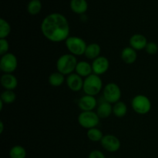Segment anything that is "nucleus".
Instances as JSON below:
<instances>
[{
	"instance_id": "f257e3e1",
	"label": "nucleus",
	"mask_w": 158,
	"mask_h": 158,
	"mask_svg": "<svg viewBox=\"0 0 158 158\" xmlns=\"http://www.w3.org/2000/svg\"><path fill=\"white\" fill-rule=\"evenodd\" d=\"M40 29L45 38L52 43L66 41L69 36V22L64 15L58 12L46 15Z\"/></svg>"
},
{
	"instance_id": "f03ea898",
	"label": "nucleus",
	"mask_w": 158,
	"mask_h": 158,
	"mask_svg": "<svg viewBox=\"0 0 158 158\" xmlns=\"http://www.w3.org/2000/svg\"><path fill=\"white\" fill-rule=\"evenodd\" d=\"M78 61L77 57L71 53L63 54L59 57L56 61L57 71L64 76H69L73 73Z\"/></svg>"
},
{
	"instance_id": "7ed1b4c3",
	"label": "nucleus",
	"mask_w": 158,
	"mask_h": 158,
	"mask_svg": "<svg viewBox=\"0 0 158 158\" xmlns=\"http://www.w3.org/2000/svg\"><path fill=\"white\" fill-rule=\"evenodd\" d=\"M102 89L103 81L100 78V76L93 73L84 79L83 90L86 95L95 97L101 92Z\"/></svg>"
},
{
	"instance_id": "20e7f679",
	"label": "nucleus",
	"mask_w": 158,
	"mask_h": 158,
	"mask_svg": "<svg viewBox=\"0 0 158 158\" xmlns=\"http://www.w3.org/2000/svg\"><path fill=\"white\" fill-rule=\"evenodd\" d=\"M65 44L69 53L73 54L75 56L84 55L87 47L86 41L78 36H69L65 41Z\"/></svg>"
},
{
	"instance_id": "39448f33",
	"label": "nucleus",
	"mask_w": 158,
	"mask_h": 158,
	"mask_svg": "<svg viewBox=\"0 0 158 158\" xmlns=\"http://www.w3.org/2000/svg\"><path fill=\"white\" fill-rule=\"evenodd\" d=\"M131 106L135 113L140 115L148 114L151 110V102L147 96L138 94L132 99Z\"/></svg>"
},
{
	"instance_id": "423d86ee",
	"label": "nucleus",
	"mask_w": 158,
	"mask_h": 158,
	"mask_svg": "<svg viewBox=\"0 0 158 158\" xmlns=\"http://www.w3.org/2000/svg\"><path fill=\"white\" fill-rule=\"evenodd\" d=\"M100 118L94 111H81L78 115V123L82 127L85 129H91L97 127L100 123Z\"/></svg>"
},
{
	"instance_id": "0eeeda50",
	"label": "nucleus",
	"mask_w": 158,
	"mask_h": 158,
	"mask_svg": "<svg viewBox=\"0 0 158 158\" xmlns=\"http://www.w3.org/2000/svg\"><path fill=\"white\" fill-rule=\"evenodd\" d=\"M103 95L105 101L114 104L120 101L122 93L120 86L115 83H109L103 89Z\"/></svg>"
},
{
	"instance_id": "6e6552de",
	"label": "nucleus",
	"mask_w": 158,
	"mask_h": 158,
	"mask_svg": "<svg viewBox=\"0 0 158 158\" xmlns=\"http://www.w3.org/2000/svg\"><path fill=\"white\" fill-rule=\"evenodd\" d=\"M18 66L17 57L12 52L2 56L0 60V69L4 73H12Z\"/></svg>"
},
{
	"instance_id": "1a4fd4ad",
	"label": "nucleus",
	"mask_w": 158,
	"mask_h": 158,
	"mask_svg": "<svg viewBox=\"0 0 158 158\" xmlns=\"http://www.w3.org/2000/svg\"><path fill=\"white\" fill-rule=\"evenodd\" d=\"M101 146L105 151L110 153L117 152L120 150L121 143L117 137L113 134H106L100 141Z\"/></svg>"
},
{
	"instance_id": "9d476101",
	"label": "nucleus",
	"mask_w": 158,
	"mask_h": 158,
	"mask_svg": "<svg viewBox=\"0 0 158 158\" xmlns=\"http://www.w3.org/2000/svg\"><path fill=\"white\" fill-rule=\"evenodd\" d=\"M110 67V61L106 57L100 56L92 62L93 73L98 76L106 73Z\"/></svg>"
},
{
	"instance_id": "9b49d317",
	"label": "nucleus",
	"mask_w": 158,
	"mask_h": 158,
	"mask_svg": "<svg viewBox=\"0 0 158 158\" xmlns=\"http://www.w3.org/2000/svg\"><path fill=\"white\" fill-rule=\"evenodd\" d=\"M66 82L69 89L73 92H79L83 89L84 80H83V77L76 73L67 76L66 78Z\"/></svg>"
},
{
	"instance_id": "f8f14e48",
	"label": "nucleus",
	"mask_w": 158,
	"mask_h": 158,
	"mask_svg": "<svg viewBox=\"0 0 158 158\" xmlns=\"http://www.w3.org/2000/svg\"><path fill=\"white\" fill-rule=\"evenodd\" d=\"M97 105V100L95 97L90 95H86L79 100L78 106L82 111H93Z\"/></svg>"
},
{
	"instance_id": "ddd939ff",
	"label": "nucleus",
	"mask_w": 158,
	"mask_h": 158,
	"mask_svg": "<svg viewBox=\"0 0 158 158\" xmlns=\"http://www.w3.org/2000/svg\"><path fill=\"white\" fill-rule=\"evenodd\" d=\"M130 46L136 51H140L142 49H145L148 42L146 37L142 34H134L130 38L129 40Z\"/></svg>"
},
{
	"instance_id": "4468645a",
	"label": "nucleus",
	"mask_w": 158,
	"mask_h": 158,
	"mask_svg": "<svg viewBox=\"0 0 158 158\" xmlns=\"http://www.w3.org/2000/svg\"><path fill=\"white\" fill-rule=\"evenodd\" d=\"M2 86L6 90H14L18 86V80L12 73H4L0 79Z\"/></svg>"
},
{
	"instance_id": "2eb2a0df",
	"label": "nucleus",
	"mask_w": 158,
	"mask_h": 158,
	"mask_svg": "<svg viewBox=\"0 0 158 158\" xmlns=\"http://www.w3.org/2000/svg\"><path fill=\"white\" fill-rule=\"evenodd\" d=\"M121 60H123V63L127 64H133L136 62L137 59V53L135 49H133L131 46H127L123 48V50L121 51Z\"/></svg>"
},
{
	"instance_id": "dca6fc26",
	"label": "nucleus",
	"mask_w": 158,
	"mask_h": 158,
	"mask_svg": "<svg viewBox=\"0 0 158 158\" xmlns=\"http://www.w3.org/2000/svg\"><path fill=\"white\" fill-rule=\"evenodd\" d=\"M76 73L80 75L81 77H87L93 74L92 64L86 61H80L77 63V67L75 70Z\"/></svg>"
},
{
	"instance_id": "f3484780",
	"label": "nucleus",
	"mask_w": 158,
	"mask_h": 158,
	"mask_svg": "<svg viewBox=\"0 0 158 158\" xmlns=\"http://www.w3.org/2000/svg\"><path fill=\"white\" fill-rule=\"evenodd\" d=\"M100 52H101V47L100 45L98 43H92L87 45L84 55L89 60H94L100 56Z\"/></svg>"
},
{
	"instance_id": "a211bd4d",
	"label": "nucleus",
	"mask_w": 158,
	"mask_h": 158,
	"mask_svg": "<svg viewBox=\"0 0 158 158\" xmlns=\"http://www.w3.org/2000/svg\"><path fill=\"white\" fill-rule=\"evenodd\" d=\"M97 114L100 119L108 118L113 114V106L111 103L104 101L98 106Z\"/></svg>"
},
{
	"instance_id": "6ab92c4d",
	"label": "nucleus",
	"mask_w": 158,
	"mask_h": 158,
	"mask_svg": "<svg viewBox=\"0 0 158 158\" xmlns=\"http://www.w3.org/2000/svg\"><path fill=\"white\" fill-rule=\"evenodd\" d=\"M71 10L77 14H83L88 9V3L86 0H71Z\"/></svg>"
},
{
	"instance_id": "aec40b11",
	"label": "nucleus",
	"mask_w": 158,
	"mask_h": 158,
	"mask_svg": "<svg viewBox=\"0 0 158 158\" xmlns=\"http://www.w3.org/2000/svg\"><path fill=\"white\" fill-rule=\"evenodd\" d=\"M48 81L52 86L59 87L63 84V83L66 81V79H65V76L63 74L56 71V72L52 73L49 75Z\"/></svg>"
},
{
	"instance_id": "412c9836",
	"label": "nucleus",
	"mask_w": 158,
	"mask_h": 158,
	"mask_svg": "<svg viewBox=\"0 0 158 158\" xmlns=\"http://www.w3.org/2000/svg\"><path fill=\"white\" fill-rule=\"evenodd\" d=\"M127 113V106L124 102L119 101L114 103L113 106V114L118 118L125 117Z\"/></svg>"
},
{
	"instance_id": "4be33fe9",
	"label": "nucleus",
	"mask_w": 158,
	"mask_h": 158,
	"mask_svg": "<svg viewBox=\"0 0 158 158\" xmlns=\"http://www.w3.org/2000/svg\"><path fill=\"white\" fill-rule=\"evenodd\" d=\"M88 139L93 142H100L103 137V134L100 129L97 127L91 128L87 131L86 133Z\"/></svg>"
},
{
	"instance_id": "5701e85b",
	"label": "nucleus",
	"mask_w": 158,
	"mask_h": 158,
	"mask_svg": "<svg viewBox=\"0 0 158 158\" xmlns=\"http://www.w3.org/2000/svg\"><path fill=\"white\" fill-rule=\"evenodd\" d=\"M26 150L21 145L13 146L9 151L10 158H26Z\"/></svg>"
},
{
	"instance_id": "b1692460",
	"label": "nucleus",
	"mask_w": 158,
	"mask_h": 158,
	"mask_svg": "<svg viewBox=\"0 0 158 158\" xmlns=\"http://www.w3.org/2000/svg\"><path fill=\"white\" fill-rule=\"evenodd\" d=\"M42 9V3L40 0H30L28 3L27 10L30 15H35L40 12Z\"/></svg>"
},
{
	"instance_id": "393cba45",
	"label": "nucleus",
	"mask_w": 158,
	"mask_h": 158,
	"mask_svg": "<svg viewBox=\"0 0 158 158\" xmlns=\"http://www.w3.org/2000/svg\"><path fill=\"white\" fill-rule=\"evenodd\" d=\"M11 32V26L4 19H0V39H6Z\"/></svg>"
},
{
	"instance_id": "a878e982",
	"label": "nucleus",
	"mask_w": 158,
	"mask_h": 158,
	"mask_svg": "<svg viewBox=\"0 0 158 158\" xmlns=\"http://www.w3.org/2000/svg\"><path fill=\"white\" fill-rule=\"evenodd\" d=\"M15 99H16V95L13 92V90L5 89L1 94V97H0V100L6 104H10V103H14Z\"/></svg>"
},
{
	"instance_id": "bb28decb",
	"label": "nucleus",
	"mask_w": 158,
	"mask_h": 158,
	"mask_svg": "<svg viewBox=\"0 0 158 158\" xmlns=\"http://www.w3.org/2000/svg\"><path fill=\"white\" fill-rule=\"evenodd\" d=\"M145 51L149 55H155L158 52V45L154 42H148Z\"/></svg>"
},
{
	"instance_id": "cd10ccee",
	"label": "nucleus",
	"mask_w": 158,
	"mask_h": 158,
	"mask_svg": "<svg viewBox=\"0 0 158 158\" xmlns=\"http://www.w3.org/2000/svg\"><path fill=\"white\" fill-rule=\"evenodd\" d=\"M9 49V43L7 39H0V55L3 56L8 53Z\"/></svg>"
},
{
	"instance_id": "c85d7f7f",
	"label": "nucleus",
	"mask_w": 158,
	"mask_h": 158,
	"mask_svg": "<svg viewBox=\"0 0 158 158\" xmlns=\"http://www.w3.org/2000/svg\"><path fill=\"white\" fill-rule=\"evenodd\" d=\"M88 158H106L104 154L99 150H94L89 153Z\"/></svg>"
},
{
	"instance_id": "c756f323",
	"label": "nucleus",
	"mask_w": 158,
	"mask_h": 158,
	"mask_svg": "<svg viewBox=\"0 0 158 158\" xmlns=\"http://www.w3.org/2000/svg\"><path fill=\"white\" fill-rule=\"evenodd\" d=\"M4 131V123L2 121H0V134H2Z\"/></svg>"
},
{
	"instance_id": "7c9ffc66",
	"label": "nucleus",
	"mask_w": 158,
	"mask_h": 158,
	"mask_svg": "<svg viewBox=\"0 0 158 158\" xmlns=\"http://www.w3.org/2000/svg\"><path fill=\"white\" fill-rule=\"evenodd\" d=\"M3 104H4V103H3V102L0 100V110L1 111L2 110V109H3Z\"/></svg>"
},
{
	"instance_id": "2f4dec72",
	"label": "nucleus",
	"mask_w": 158,
	"mask_h": 158,
	"mask_svg": "<svg viewBox=\"0 0 158 158\" xmlns=\"http://www.w3.org/2000/svg\"><path fill=\"white\" fill-rule=\"evenodd\" d=\"M110 158H114V157H110Z\"/></svg>"
}]
</instances>
